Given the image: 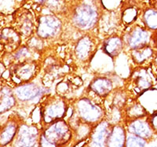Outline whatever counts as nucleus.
<instances>
[{"label": "nucleus", "mask_w": 157, "mask_h": 147, "mask_svg": "<svg viewBox=\"0 0 157 147\" xmlns=\"http://www.w3.org/2000/svg\"><path fill=\"white\" fill-rule=\"evenodd\" d=\"M98 19V12L89 4H82L76 9L74 21L79 28L88 29L94 25Z\"/></svg>", "instance_id": "f257e3e1"}, {"label": "nucleus", "mask_w": 157, "mask_h": 147, "mask_svg": "<svg viewBox=\"0 0 157 147\" xmlns=\"http://www.w3.org/2000/svg\"><path fill=\"white\" fill-rule=\"evenodd\" d=\"M45 138L56 145L66 142L70 138V131L64 121H58L50 126L44 133Z\"/></svg>", "instance_id": "f03ea898"}, {"label": "nucleus", "mask_w": 157, "mask_h": 147, "mask_svg": "<svg viewBox=\"0 0 157 147\" xmlns=\"http://www.w3.org/2000/svg\"><path fill=\"white\" fill-rule=\"evenodd\" d=\"M61 29V22L54 16L42 17L39 20L38 34L43 38L54 36Z\"/></svg>", "instance_id": "7ed1b4c3"}, {"label": "nucleus", "mask_w": 157, "mask_h": 147, "mask_svg": "<svg viewBox=\"0 0 157 147\" xmlns=\"http://www.w3.org/2000/svg\"><path fill=\"white\" fill-rule=\"evenodd\" d=\"M65 110L64 102L61 100H54L45 107L44 111H43V118L47 123L57 120L64 116Z\"/></svg>", "instance_id": "20e7f679"}, {"label": "nucleus", "mask_w": 157, "mask_h": 147, "mask_svg": "<svg viewBox=\"0 0 157 147\" xmlns=\"http://www.w3.org/2000/svg\"><path fill=\"white\" fill-rule=\"evenodd\" d=\"M149 40V32L145 29L137 28L129 36L128 43L131 48L136 50L145 47L148 43Z\"/></svg>", "instance_id": "39448f33"}, {"label": "nucleus", "mask_w": 157, "mask_h": 147, "mask_svg": "<svg viewBox=\"0 0 157 147\" xmlns=\"http://www.w3.org/2000/svg\"><path fill=\"white\" fill-rule=\"evenodd\" d=\"M79 113L86 120L95 121L101 116V111L98 108L92 105L86 99H83L79 102Z\"/></svg>", "instance_id": "423d86ee"}, {"label": "nucleus", "mask_w": 157, "mask_h": 147, "mask_svg": "<svg viewBox=\"0 0 157 147\" xmlns=\"http://www.w3.org/2000/svg\"><path fill=\"white\" fill-rule=\"evenodd\" d=\"M36 66L32 63H22L15 68L13 75L19 81H28L34 75Z\"/></svg>", "instance_id": "0eeeda50"}, {"label": "nucleus", "mask_w": 157, "mask_h": 147, "mask_svg": "<svg viewBox=\"0 0 157 147\" xmlns=\"http://www.w3.org/2000/svg\"><path fill=\"white\" fill-rule=\"evenodd\" d=\"M130 130L134 134L141 138H148L152 135L153 128L143 120H135L130 125Z\"/></svg>", "instance_id": "6e6552de"}, {"label": "nucleus", "mask_w": 157, "mask_h": 147, "mask_svg": "<svg viewBox=\"0 0 157 147\" xmlns=\"http://www.w3.org/2000/svg\"><path fill=\"white\" fill-rule=\"evenodd\" d=\"M41 94L40 88L33 84L23 85L17 89L16 95L21 100H29L37 97Z\"/></svg>", "instance_id": "1a4fd4ad"}, {"label": "nucleus", "mask_w": 157, "mask_h": 147, "mask_svg": "<svg viewBox=\"0 0 157 147\" xmlns=\"http://www.w3.org/2000/svg\"><path fill=\"white\" fill-rule=\"evenodd\" d=\"M123 48V43L119 37H111L104 43V51L111 57L117 56Z\"/></svg>", "instance_id": "9d476101"}, {"label": "nucleus", "mask_w": 157, "mask_h": 147, "mask_svg": "<svg viewBox=\"0 0 157 147\" xmlns=\"http://www.w3.org/2000/svg\"><path fill=\"white\" fill-rule=\"evenodd\" d=\"M112 87H113L112 82L109 79H103V78L94 79L90 84L91 89L101 96H104L109 94L112 90Z\"/></svg>", "instance_id": "9b49d317"}, {"label": "nucleus", "mask_w": 157, "mask_h": 147, "mask_svg": "<svg viewBox=\"0 0 157 147\" xmlns=\"http://www.w3.org/2000/svg\"><path fill=\"white\" fill-rule=\"evenodd\" d=\"M109 147H123L125 135L123 129L120 127L113 128L109 135Z\"/></svg>", "instance_id": "f8f14e48"}, {"label": "nucleus", "mask_w": 157, "mask_h": 147, "mask_svg": "<svg viewBox=\"0 0 157 147\" xmlns=\"http://www.w3.org/2000/svg\"><path fill=\"white\" fill-rule=\"evenodd\" d=\"M36 144V133L30 129L24 130L20 135L18 145L20 147H33Z\"/></svg>", "instance_id": "ddd939ff"}, {"label": "nucleus", "mask_w": 157, "mask_h": 147, "mask_svg": "<svg viewBox=\"0 0 157 147\" xmlns=\"http://www.w3.org/2000/svg\"><path fill=\"white\" fill-rule=\"evenodd\" d=\"M144 21L148 29L157 31V10L149 9L145 11Z\"/></svg>", "instance_id": "4468645a"}, {"label": "nucleus", "mask_w": 157, "mask_h": 147, "mask_svg": "<svg viewBox=\"0 0 157 147\" xmlns=\"http://www.w3.org/2000/svg\"><path fill=\"white\" fill-rule=\"evenodd\" d=\"M6 90L2 91L1 93V112H5L10 109L14 104V97L10 91L6 92Z\"/></svg>", "instance_id": "2eb2a0df"}, {"label": "nucleus", "mask_w": 157, "mask_h": 147, "mask_svg": "<svg viewBox=\"0 0 157 147\" xmlns=\"http://www.w3.org/2000/svg\"><path fill=\"white\" fill-rule=\"evenodd\" d=\"M152 55V50L150 47H145L142 48L136 49L133 53V56L136 61L137 62H142L145 61L147 58Z\"/></svg>", "instance_id": "dca6fc26"}, {"label": "nucleus", "mask_w": 157, "mask_h": 147, "mask_svg": "<svg viewBox=\"0 0 157 147\" xmlns=\"http://www.w3.org/2000/svg\"><path fill=\"white\" fill-rule=\"evenodd\" d=\"M135 83L137 88L144 91L152 87V79H150L148 72H145V73H141V75H138L136 78Z\"/></svg>", "instance_id": "f3484780"}, {"label": "nucleus", "mask_w": 157, "mask_h": 147, "mask_svg": "<svg viewBox=\"0 0 157 147\" xmlns=\"http://www.w3.org/2000/svg\"><path fill=\"white\" fill-rule=\"evenodd\" d=\"M15 132H16V127L13 124L8 125L1 134V144L6 145L10 142L13 137L14 136Z\"/></svg>", "instance_id": "a211bd4d"}, {"label": "nucleus", "mask_w": 157, "mask_h": 147, "mask_svg": "<svg viewBox=\"0 0 157 147\" xmlns=\"http://www.w3.org/2000/svg\"><path fill=\"white\" fill-rule=\"evenodd\" d=\"M90 51V42L87 39H83L79 42L77 47V54L81 58L86 57Z\"/></svg>", "instance_id": "6ab92c4d"}, {"label": "nucleus", "mask_w": 157, "mask_h": 147, "mask_svg": "<svg viewBox=\"0 0 157 147\" xmlns=\"http://www.w3.org/2000/svg\"><path fill=\"white\" fill-rule=\"evenodd\" d=\"M127 147H145V142L140 137L130 136L127 140Z\"/></svg>", "instance_id": "aec40b11"}, {"label": "nucleus", "mask_w": 157, "mask_h": 147, "mask_svg": "<svg viewBox=\"0 0 157 147\" xmlns=\"http://www.w3.org/2000/svg\"><path fill=\"white\" fill-rule=\"evenodd\" d=\"M108 136V131L105 127H102L100 130H98L94 135V141L95 142L101 143L102 145L105 140L106 139Z\"/></svg>", "instance_id": "412c9836"}, {"label": "nucleus", "mask_w": 157, "mask_h": 147, "mask_svg": "<svg viewBox=\"0 0 157 147\" xmlns=\"http://www.w3.org/2000/svg\"><path fill=\"white\" fill-rule=\"evenodd\" d=\"M57 145L53 142H51L50 141H49L48 139L45 138L44 135H43L41 138V141H40V147H56Z\"/></svg>", "instance_id": "4be33fe9"}, {"label": "nucleus", "mask_w": 157, "mask_h": 147, "mask_svg": "<svg viewBox=\"0 0 157 147\" xmlns=\"http://www.w3.org/2000/svg\"><path fill=\"white\" fill-rule=\"evenodd\" d=\"M151 124H152V127L154 131L157 132V113L152 115V120H151Z\"/></svg>", "instance_id": "5701e85b"}, {"label": "nucleus", "mask_w": 157, "mask_h": 147, "mask_svg": "<svg viewBox=\"0 0 157 147\" xmlns=\"http://www.w3.org/2000/svg\"><path fill=\"white\" fill-rule=\"evenodd\" d=\"M91 147H102V146H101V144L98 143V142H95L94 141V142H93V144L91 145Z\"/></svg>", "instance_id": "b1692460"}, {"label": "nucleus", "mask_w": 157, "mask_h": 147, "mask_svg": "<svg viewBox=\"0 0 157 147\" xmlns=\"http://www.w3.org/2000/svg\"><path fill=\"white\" fill-rule=\"evenodd\" d=\"M155 43L156 44V47H157V36H155Z\"/></svg>", "instance_id": "393cba45"}, {"label": "nucleus", "mask_w": 157, "mask_h": 147, "mask_svg": "<svg viewBox=\"0 0 157 147\" xmlns=\"http://www.w3.org/2000/svg\"><path fill=\"white\" fill-rule=\"evenodd\" d=\"M152 147H157V145H155V146H152Z\"/></svg>", "instance_id": "a878e982"}]
</instances>
